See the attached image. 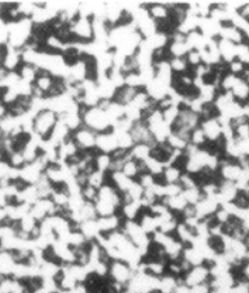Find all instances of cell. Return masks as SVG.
<instances>
[{"label": "cell", "instance_id": "cell-28", "mask_svg": "<svg viewBox=\"0 0 249 293\" xmlns=\"http://www.w3.org/2000/svg\"><path fill=\"white\" fill-rule=\"evenodd\" d=\"M122 173L128 176L129 178L137 180L139 176L141 175V170H140V164L138 160L133 159V158H130V159L125 160L123 167H122Z\"/></svg>", "mask_w": 249, "mask_h": 293}, {"label": "cell", "instance_id": "cell-16", "mask_svg": "<svg viewBox=\"0 0 249 293\" xmlns=\"http://www.w3.org/2000/svg\"><path fill=\"white\" fill-rule=\"evenodd\" d=\"M220 39L228 40L230 42L234 43L236 45L243 43V39H245V35H243L240 30H238L237 27H234L231 23H229L228 25H222V29H221Z\"/></svg>", "mask_w": 249, "mask_h": 293}, {"label": "cell", "instance_id": "cell-36", "mask_svg": "<svg viewBox=\"0 0 249 293\" xmlns=\"http://www.w3.org/2000/svg\"><path fill=\"white\" fill-rule=\"evenodd\" d=\"M179 112H180V108H179L178 105H171L168 108H166V110L161 111L162 117H164V121L169 126H173V124L175 123L176 120H177V117L179 115Z\"/></svg>", "mask_w": 249, "mask_h": 293}, {"label": "cell", "instance_id": "cell-3", "mask_svg": "<svg viewBox=\"0 0 249 293\" xmlns=\"http://www.w3.org/2000/svg\"><path fill=\"white\" fill-rule=\"evenodd\" d=\"M135 270L132 268V266L126 263L124 260L114 259L111 260L110 268H108L107 277L111 279L112 282L120 283L122 285H128V283L133 277Z\"/></svg>", "mask_w": 249, "mask_h": 293}, {"label": "cell", "instance_id": "cell-35", "mask_svg": "<svg viewBox=\"0 0 249 293\" xmlns=\"http://www.w3.org/2000/svg\"><path fill=\"white\" fill-rule=\"evenodd\" d=\"M107 183V173H103V171L95 170L92 174L88 175V184L96 188H101L103 185Z\"/></svg>", "mask_w": 249, "mask_h": 293}, {"label": "cell", "instance_id": "cell-49", "mask_svg": "<svg viewBox=\"0 0 249 293\" xmlns=\"http://www.w3.org/2000/svg\"><path fill=\"white\" fill-rule=\"evenodd\" d=\"M238 13H239V15H240L241 17H243L245 20L249 21V3H246L245 6H243Z\"/></svg>", "mask_w": 249, "mask_h": 293}, {"label": "cell", "instance_id": "cell-40", "mask_svg": "<svg viewBox=\"0 0 249 293\" xmlns=\"http://www.w3.org/2000/svg\"><path fill=\"white\" fill-rule=\"evenodd\" d=\"M206 142L205 134L203 132L201 126H197V128L194 129L191 132V137H189V143L193 144V146L200 147L202 144Z\"/></svg>", "mask_w": 249, "mask_h": 293}, {"label": "cell", "instance_id": "cell-12", "mask_svg": "<svg viewBox=\"0 0 249 293\" xmlns=\"http://www.w3.org/2000/svg\"><path fill=\"white\" fill-rule=\"evenodd\" d=\"M138 222L141 225L143 231L149 234L150 237L159 230V219H158L156 215L150 213L147 209H143L142 213L139 216Z\"/></svg>", "mask_w": 249, "mask_h": 293}, {"label": "cell", "instance_id": "cell-7", "mask_svg": "<svg viewBox=\"0 0 249 293\" xmlns=\"http://www.w3.org/2000/svg\"><path fill=\"white\" fill-rule=\"evenodd\" d=\"M96 149L98 152L107 153V155H112L113 152L119 149L116 135L113 133L112 130L106 131V132L97 133Z\"/></svg>", "mask_w": 249, "mask_h": 293}, {"label": "cell", "instance_id": "cell-17", "mask_svg": "<svg viewBox=\"0 0 249 293\" xmlns=\"http://www.w3.org/2000/svg\"><path fill=\"white\" fill-rule=\"evenodd\" d=\"M143 207L140 202L132 201L130 203H126L121 206L119 213L122 215L124 220L130 221H138L140 214L142 213Z\"/></svg>", "mask_w": 249, "mask_h": 293}, {"label": "cell", "instance_id": "cell-6", "mask_svg": "<svg viewBox=\"0 0 249 293\" xmlns=\"http://www.w3.org/2000/svg\"><path fill=\"white\" fill-rule=\"evenodd\" d=\"M56 212L57 206L53 204L51 198H40V200L36 201L34 204L31 205L30 214L33 216L38 222H41V221L49 218V216L56 214Z\"/></svg>", "mask_w": 249, "mask_h": 293}, {"label": "cell", "instance_id": "cell-22", "mask_svg": "<svg viewBox=\"0 0 249 293\" xmlns=\"http://www.w3.org/2000/svg\"><path fill=\"white\" fill-rule=\"evenodd\" d=\"M182 257L184 259H186L192 266L205 264V259L202 251L193 246H185Z\"/></svg>", "mask_w": 249, "mask_h": 293}, {"label": "cell", "instance_id": "cell-18", "mask_svg": "<svg viewBox=\"0 0 249 293\" xmlns=\"http://www.w3.org/2000/svg\"><path fill=\"white\" fill-rule=\"evenodd\" d=\"M184 171L176 167L175 165H169L165 167V170L160 177L157 178V183L159 184H176L179 182Z\"/></svg>", "mask_w": 249, "mask_h": 293}, {"label": "cell", "instance_id": "cell-37", "mask_svg": "<svg viewBox=\"0 0 249 293\" xmlns=\"http://www.w3.org/2000/svg\"><path fill=\"white\" fill-rule=\"evenodd\" d=\"M169 65L174 74H184L188 69L186 58H170Z\"/></svg>", "mask_w": 249, "mask_h": 293}, {"label": "cell", "instance_id": "cell-9", "mask_svg": "<svg viewBox=\"0 0 249 293\" xmlns=\"http://www.w3.org/2000/svg\"><path fill=\"white\" fill-rule=\"evenodd\" d=\"M220 207V203L216 196H205L198 201L195 204L196 216L200 220L206 218V216L213 215L216 210Z\"/></svg>", "mask_w": 249, "mask_h": 293}, {"label": "cell", "instance_id": "cell-31", "mask_svg": "<svg viewBox=\"0 0 249 293\" xmlns=\"http://www.w3.org/2000/svg\"><path fill=\"white\" fill-rule=\"evenodd\" d=\"M94 162L97 170L103 171V173H110L112 164L111 155H107V153L103 152H97L96 156H95Z\"/></svg>", "mask_w": 249, "mask_h": 293}, {"label": "cell", "instance_id": "cell-14", "mask_svg": "<svg viewBox=\"0 0 249 293\" xmlns=\"http://www.w3.org/2000/svg\"><path fill=\"white\" fill-rule=\"evenodd\" d=\"M62 270V265L54 260L43 259L40 265V277L41 278H54L57 279L59 274Z\"/></svg>", "mask_w": 249, "mask_h": 293}, {"label": "cell", "instance_id": "cell-44", "mask_svg": "<svg viewBox=\"0 0 249 293\" xmlns=\"http://www.w3.org/2000/svg\"><path fill=\"white\" fill-rule=\"evenodd\" d=\"M191 293H211L209 282L198 284V285L195 286H191Z\"/></svg>", "mask_w": 249, "mask_h": 293}, {"label": "cell", "instance_id": "cell-13", "mask_svg": "<svg viewBox=\"0 0 249 293\" xmlns=\"http://www.w3.org/2000/svg\"><path fill=\"white\" fill-rule=\"evenodd\" d=\"M152 20L156 22L165 21L170 16V8L166 3H151L150 5H144Z\"/></svg>", "mask_w": 249, "mask_h": 293}, {"label": "cell", "instance_id": "cell-8", "mask_svg": "<svg viewBox=\"0 0 249 293\" xmlns=\"http://www.w3.org/2000/svg\"><path fill=\"white\" fill-rule=\"evenodd\" d=\"M124 222V219L122 218L120 213L108 215V216H98L97 225L99 229V233L108 234L113 231H116L122 228V224Z\"/></svg>", "mask_w": 249, "mask_h": 293}, {"label": "cell", "instance_id": "cell-26", "mask_svg": "<svg viewBox=\"0 0 249 293\" xmlns=\"http://www.w3.org/2000/svg\"><path fill=\"white\" fill-rule=\"evenodd\" d=\"M230 92H231L234 98L246 101L247 98H249V81L238 77L236 84L233 85V87Z\"/></svg>", "mask_w": 249, "mask_h": 293}, {"label": "cell", "instance_id": "cell-1", "mask_svg": "<svg viewBox=\"0 0 249 293\" xmlns=\"http://www.w3.org/2000/svg\"><path fill=\"white\" fill-rule=\"evenodd\" d=\"M80 116L83 119V123L90 130H93L96 133L106 132L112 130V122L108 119L105 111L101 110L97 106L95 107H86L83 104H80Z\"/></svg>", "mask_w": 249, "mask_h": 293}, {"label": "cell", "instance_id": "cell-21", "mask_svg": "<svg viewBox=\"0 0 249 293\" xmlns=\"http://www.w3.org/2000/svg\"><path fill=\"white\" fill-rule=\"evenodd\" d=\"M23 57L22 50H16L9 48V52L3 63V67L6 68L8 71H17L18 68L22 66Z\"/></svg>", "mask_w": 249, "mask_h": 293}, {"label": "cell", "instance_id": "cell-42", "mask_svg": "<svg viewBox=\"0 0 249 293\" xmlns=\"http://www.w3.org/2000/svg\"><path fill=\"white\" fill-rule=\"evenodd\" d=\"M186 58V61L188 65H191L193 67H197L202 65V58H201V53L196 51V50H191L187 53V56L185 57Z\"/></svg>", "mask_w": 249, "mask_h": 293}, {"label": "cell", "instance_id": "cell-51", "mask_svg": "<svg viewBox=\"0 0 249 293\" xmlns=\"http://www.w3.org/2000/svg\"><path fill=\"white\" fill-rule=\"evenodd\" d=\"M0 293H2V291H0Z\"/></svg>", "mask_w": 249, "mask_h": 293}, {"label": "cell", "instance_id": "cell-23", "mask_svg": "<svg viewBox=\"0 0 249 293\" xmlns=\"http://www.w3.org/2000/svg\"><path fill=\"white\" fill-rule=\"evenodd\" d=\"M182 281V278H177L166 273L165 275L159 278V286H158V290L160 293H174L176 286L178 285V283Z\"/></svg>", "mask_w": 249, "mask_h": 293}, {"label": "cell", "instance_id": "cell-25", "mask_svg": "<svg viewBox=\"0 0 249 293\" xmlns=\"http://www.w3.org/2000/svg\"><path fill=\"white\" fill-rule=\"evenodd\" d=\"M167 49H168L170 58H185L187 56V53L191 51L186 41L185 42H173V41H169Z\"/></svg>", "mask_w": 249, "mask_h": 293}, {"label": "cell", "instance_id": "cell-45", "mask_svg": "<svg viewBox=\"0 0 249 293\" xmlns=\"http://www.w3.org/2000/svg\"><path fill=\"white\" fill-rule=\"evenodd\" d=\"M71 293H90V292H89L88 286L86 285V283L80 282L76 284V286L71 290Z\"/></svg>", "mask_w": 249, "mask_h": 293}, {"label": "cell", "instance_id": "cell-10", "mask_svg": "<svg viewBox=\"0 0 249 293\" xmlns=\"http://www.w3.org/2000/svg\"><path fill=\"white\" fill-rule=\"evenodd\" d=\"M200 126L205 134L206 140H209L211 142L218 141L222 137V125L219 123L216 117H211V119L204 120L200 124Z\"/></svg>", "mask_w": 249, "mask_h": 293}, {"label": "cell", "instance_id": "cell-27", "mask_svg": "<svg viewBox=\"0 0 249 293\" xmlns=\"http://www.w3.org/2000/svg\"><path fill=\"white\" fill-rule=\"evenodd\" d=\"M151 149L146 143H135L130 150L131 157L138 161H146L151 156Z\"/></svg>", "mask_w": 249, "mask_h": 293}, {"label": "cell", "instance_id": "cell-29", "mask_svg": "<svg viewBox=\"0 0 249 293\" xmlns=\"http://www.w3.org/2000/svg\"><path fill=\"white\" fill-rule=\"evenodd\" d=\"M216 86L213 84H204L198 89V97L204 104H212L216 98Z\"/></svg>", "mask_w": 249, "mask_h": 293}, {"label": "cell", "instance_id": "cell-5", "mask_svg": "<svg viewBox=\"0 0 249 293\" xmlns=\"http://www.w3.org/2000/svg\"><path fill=\"white\" fill-rule=\"evenodd\" d=\"M211 279V273L209 266L205 264L193 266V267L188 270V272L183 276V282L191 286L198 285V284L207 283Z\"/></svg>", "mask_w": 249, "mask_h": 293}, {"label": "cell", "instance_id": "cell-2", "mask_svg": "<svg viewBox=\"0 0 249 293\" xmlns=\"http://www.w3.org/2000/svg\"><path fill=\"white\" fill-rule=\"evenodd\" d=\"M59 121V115L50 108H44L33 117V134L43 141H48Z\"/></svg>", "mask_w": 249, "mask_h": 293}, {"label": "cell", "instance_id": "cell-38", "mask_svg": "<svg viewBox=\"0 0 249 293\" xmlns=\"http://www.w3.org/2000/svg\"><path fill=\"white\" fill-rule=\"evenodd\" d=\"M144 193V188L141 186L138 180H134L133 184L131 185V187L129 188V191L125 194L129 196L131 201H135V202H140L143 196Z\"/></svg>", "mask_w": 249, "mask_h": 293}, {"label": "cell", "instance_id": "cell-24", "mask_svg": "<svg viewBox=\"0 0 249 293\" xmlns=\"http://www.w3.org/2000/svg\"><path fill=\"white\" fill-rule=\"evenodd\" d=\"M79 230L89 241L95 240L99 234V229L96 220H87L79 224Z\"/></svg>", "mask_w": 249, "mask_h": 293}, {"label": "cell", "instance_id": "cell-47", "mask_svg": "<svg viewBox=\"0 0 249 293\" xmlns=\"http://www.w3.org/2000/svg\"><path fill=\"white\" fill-rule=\"evenodd\" d=\"M174 293H191V287L186 285V284L183 282V278H182V281H180L178 283V285L176 286Z\"/></svg>", "mask_w": 249, "mask_h": 293}, {"label": "cell", "instance_id": "cell-46", "mask_svg": "<svg viewBox=\"0 0 249 293\" xmlns=\"http://www.w3.org/2000/svg\"><path fill=\"white\" fill-rule=\"evenodd\" d=\"M9 52V45L7 43L0 44V66H3V63L6 59L7 54Z\"/></svg>", "mask_w": 249, "mask_h": 293}, {"label": "cell", "instance_id": "cell-32", "mask_svg": "<svg viewBox=\"0 0 249 293\" xmlns=\"http://www.w3.org/2000/svg\"><path fill=\"white\" fill-rule=\"evenodd\" d=\"M182 194L185 197V200L187 201L188 204H192V205H195L198 201H201L202 198L204 197V194H203L202 189L200 187L183 189Z\"/></svg>", "mask_w": 249, "mask_h": 293}, {"label": "cell", "instance_id": "cell-34", "mask_svg": "<svg viewBox=\"0 0 249 293\" xmlns=\"http://www.w3.org/2000/svg\"><path fill=\"white\" fill-rule=\"evenodd\" d=\"M116 135L117 144H119V149H123V150H131L134 146V141L132 135L130 132H113Z\"/></svg>", "mask_w": 249, "mask_h": 293}, {"label": "cell", "instance_id": "cell-30", "mask_svg": "<svg viewBox=\"0 0 249 293\" xmlns=\"http://www.w3.org/2000/svg\"><path fill=\"white\" fill-rule=\"evenodd\" d=\"M144 164H146L148 173L152 176H155V177H160L162 173H164L165 167H166L164 162L160 161L159 159H157V158L151 157V156L149 157L146 161H144Z\"/></svg>", "mask_w": 249, "mask_h": 293}, {"label": "cell", "instance_id": "cell-43", "mask_svg": "<svg viewBox=\"0 0 249 293\" xmlns=\"http://www.w3.org/2000/svg\"><path fill=\"white\" fill-rule=\"evenodd\" d=\"M229 68H230V71H231V74L233 75H237V74H240L243 70H245V65H243L242 62H240L239 60H233L232 62L229 63Z\"/></svg>", "mask_w": 249, "mask_h": 293}, {"label": "cell", "instance_id": "cell-33", "mask_svg": "<svg viewBox=\"0 0 249 293\" xmlns=\"http://www.w3.org/2000/svg\"><path fill=\"white\" fill-rule=\"evenodd\" d=\"M166 142L169 144V146L174 149V150H180V151H185V149L188 146V141L185 140L184 138L180 137L177 133L171 132L168 138H167Z\"/></svg>", "mask_w": 249, "mask_h": 293}, {"label": "cell", "instance_id": "cell-48", "mask_svg": "<svg viewBox=\"0 0 249 293\" xmlns=\"http://www.w3.org/2000/svg\"><path fill=\"white\" fill-rule=\"evenodd\" d=\"M8 204V196L3 186H0V207H6Z\"/></svg>", "mask_w": 249, "mask_h": 293}, {"label": "cell", "instance_id": "cell-39", "mask_svg": "<svg viewBox=\"0 0 249 293\" xmlns=\"http://www.w3.org/2000/svg\"><path fill=\"white\" fill-rule=\"evenodd\" d=\"M81 196L84 197L86 202H92L95 203L97 201L98 197V188L92 186V185H85L84 187H81Z\"/></svg>", "mask_w": 249, "mask_h": 293}, {"label": "cell", "instance_id": "cell-4", "mask_svg": "<svg viewBox=\"0 0 249 293\" xmlns=\"http://www.w3.org/2000/svg\"><path fill=\"white\" fill-rule=\"evenodd\" d=\"M96 137L97 133L86 128L85 125L71 133V138L74 139V141L81 151H89L96 149Z\"/></svg>", "mask_w": 249, "mask_h": 293}, {"label": "cell", "instance_id": "cell-15", "mask_svg": "<svg viewBox=\"0 0 249 293\" xmlns=\"http://www.w3.org/2000/svg\"><path fill=\"white\" fill-rule=\"evenodd\" d=\"M218 49L221 59L224 62L230 63L237 59V45L230 41L220 39L218 41Z\"/></svg>", "mask_w": 249, "mask_h": 293}, {"label": "cell", "instance_id": "cell-41", "mask_svg": "<svg viewBox=\"0 0 249 293\" xmlns=\"http://www.w3.org/2000/svg\"><path fill=\"white\" fill-rule=\"evenodd\" d=\"M237 60L243 65H249V45L247 43L237 45Z\"/></svg>", "mask_w": 249, "mask_h": 293}, {"label": "cell", "instance_id": "cell-20", "mask_svg": "<svg viewBox=\"0 0 249 293\" xmlns=\"http://www.w3.org/2000/svg\"><path fill=\"white\" fill-rule=\"evenodd\" d=\"M212 39H207L203 35L200 31L196 30L194 32H191L187 36H186V42L188 44V47L191 50H196V51H202L206 48L207 43L209 41Z\"/></svg>", "mask_w": 249, "mask_h": 293}, {"label": "cell", "instance_id": "cell-50", "mask_svg": "<svg viewBox=\"0 0 249 293\" xmlns=\"http://www.w3.org/2000/svg\"><path fill=\"white\" fill-rule=\"evenodd\" d=\"M5 277H6V276H5V275H3L2 273H0V283H2V282H3V279H4Z\"/></svg>", "mask_w": 249, "mask_h": 293}, {"label": "cell", "instance_id": "cell-19", "mask_svg": "<svg viewBox=\"0 0 249 293\" xmlns=\"http://www.w3.org/2000/svg\"><path fill=\"white\" fill-rule=\"evenodd\" d=\"M164 204L168 207V209L173 212V213L179 215L184 211L185 207L188 205L187 201L185 200L183 194H179V195L171 196V197H164L160 200Z\"/></svg>", "mask_w": 249, "mask_h": 293}, {"label": "cell", "instance_id": "cell-11", "mask_svg": "<svg viewBox=\"0 0 249 293\" xmlns=\"http://www.w3.org/2000/svg\"><path fill=\"white\" fill-rule=\"evenodd\" d=\"M221 29H222V24L211 17H201L200 24H198V31L207 39L214 40V38L220 35Z\"/></svg>", "mask_w": 249, "mask_h": 293}]
</instances>
